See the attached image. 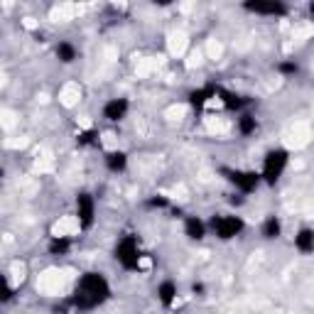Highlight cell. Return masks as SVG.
<instances>
[{"label":"cell","mask_w":314,"mask_h":314,"mask_svg":"<svg viewBox=\"0 0 314 314\" xmlns=\"http://www.w3.org/2000/svg\"><path fill=\"white\" fill-rule=\"evenodd\" d=\"M106 297H108V283L103 280V275L88 273L79 280V287H76V305L79 307L91 310V307L101 305Z\"/></svg>","instance_id":"cell-1"},{"label":"cell","mask_w":314,"mask_h":314,"mask_svg":"<svg viewBox=\"0 0 314 314\" xmlns=\"http://www.w3.org/2000/svg\"><path fill=\"white\" fill-rule=\"evenodd\" d=\"M285 165H287L285 150H273V152H268L265 165H263V177H265V182H268V184H275V182L280 179L283 170H285Z\"/></svg>","instance_id":"cell-2"},{"label":"cell","mask_w":314,"mask_h":314,"mask_svg":"<svg viewBox=\"0 0 314 314\" xmlns=\"http://www.w3.org/2000/svg\"><path fill=\"white\" fill-rule=\"evenodd\" d=\"M115 258L125 265V268H138V260H140V256H138V243H135V238L133 236H125L120 243H118V248H115Z\"/></svg>","instance_id":"cell-3"},{"label":"cell","mask_w":314,"mask_h":314,"mask_svg":"<svg viewBox=\"0 0 314 314\" xmlns=\"http://www.w3.org/2000/svg\"><path fill=\"white\" fill-rule=\"evenodd\" d=\"M214 231L221 238H233L236 233L243 231V221L238 216H219V219H214Z\"/></svg>","instance_id":"cell-4"},{"label":"cell","mask_w":314,"mask_h":314,"mask_svg":"<svg viewBox=\"0 0 314 314\" xmlns=\"http://www.w3.org/2000/svg\"><path fill=\"white\" fill-rule=\"evenodd\" d=\"M226 174H229V179L238 187V189H243V192H253L258 187V182H260V177H258L256 172H229L226 170Z\"/></svg>","instance_id":"cell-5"},{"label":"cell","mask_w":314,"mask_h":314,"mask_svg":"<svg viewBox=\"0 0 314 314\" xmlns=\"http://www.w3.org/2000/svg\"><path fill=\"white\" fill-rule=\"evenodd\" d=\"M246 7L253 10V12H263V15H283V12H285V5H283V2H275V0H270V2H265V0L246 2Z\"/></svg>","instance_id":"cell-6"},{"label":"cell","mask_w":314,"mask_h":314,"mask_svg":"<svg viewBox=\"0 0 314 314\" xmlns=\"http://www.w3.org/2000/svg\"><path fill=\"white\" fill-rule=\"evenodd\" d=\"M76 209H79V219H81V224H84V226H91V221H93V199H91L88 194H79V199H76Z\"/></svg>","instance_id":"cell-7"},{"label":"cell","mask_w":314,"mask_h":314,"mask_svg":"<svg viewBox=\"0 0 314 314\" xmlns=\"http://www.w3.org/2000/svg\"><path fill=\"white\" fill-rule=\"evenodd\" d=\"M128 111V101L125 98H115V101H108L106 103V108H103V115L108 118V120H120L123 115Z\"/></svg>","instance_id":"cell-8"},{"label":"cell","mask_w":314,"mask_h":314,"mask_svg":"<svg viewBox=\"0 0 314 314\" xmlns=\"http://www.w3.org/2000/svg\"><path fill=\"white\" fill-rule=\"evenodd\" d=\"M295 243H297V248H300L302 253H312V251H314V231L302 229L300 233H297Z\"/></svg>","instance_id":"cell-9"},{"label":"cell","mask_w":314,"mask_h":314,"mask_svg":"<svg viewBox=\"0 0 314 314\" xmlns=\"http://www.w3.org/2000/svg\"><path fill=\"white\" fill-rule=\"evenodd\" d=\"M187 236L189 238H201L204 236V224H201L199 219H187Z\"/></svg>","instance_id":"cell-10"},{"label":"cell","mask_w":314,"mask_h":314,"mask_svg":"<svg viewBox=\"0 0 314 314\" xmlns=\"http://www.w3.org/2000/svg\"><path fill=\"white\" fill-rule=\"evenodd\" d=\"M157 295H160V300H162V305H172V300H174V295H177V290L172 283H162L160 290H157Z\"/></svg>","instance_id":"cell-11"},{"label":"cell","mask_w":314,"mask_h":314,"mask_svg":"<svg viewBox=\"0 0 314 314\" xmlns=\"http://www.w3.org/2000/svg\"><path fill=\"white\" fill-rule=\"evenodd\" d=\"M106 162H108V167L113 172L125 170V155H123V152H111V155L106 157Z\"/></svg>","instance_id":"cell-12"},{"label":"cell","mask_w":314,"mask_h":314,"mask_svg":"<svg viewBox=\"0 0 314 314\" xmlns=\"http://www.w3.org/2000/svg\"><path fill=\"white\" fill-rule=\"evenodd\" d=\"M57 57L61 59V61H74V57H76V49L69 44V42H61L57 47Z\"/></svg>","instance_id":"cell-13"},{"label":"cell","mask_w":314,"mask_h":314,"mask_svg":"<svg viewBox=\"0 0 314 314\" xmlns=\"http://www.w3.org/2000/svg\"><path fill=\"white\" fill-rule=\"evenodd\" d=\"M263 236L265 238H278L280 236V221L278 219H268L265 226H263Z\"/></svg>","instance_id":"cell-14"},{"label":"cell","mask_w":314,"mask_h":314,"mask_svg":"<svg viewBox=\"0 0 314 314\" xmlns=\"http://www.w3.org/2000/svg\"><path fill=\"white\" fill-rule=\"evenodd\" d=\"M238 128H241L243 135L253 133V130H256V118H253V115H243V118L238 120Z\"/></svg>","instance_id":"cell-15"},{"label":"cell","mask_w":314,"mask_h":314,"mask_svg":"<svg viewBox=\"0 0 314 314\" xmlns=\"http://www.w3.org/2000/svg\"><path fill=\"white\" fill-rule=\"evenodd\" d=\"M211 96H214V88L194 91V93H192V103H194V106H204V103H206V98H211Z\"/></svg>","instance_id":"cell-16"},{"label":"cell","mask_w":314,"mask_h":314,"mask_svg":"<svg viewBox=\"0 0 314 314\" xmlns=\"http://www.w3.org/2000/svg\"><path fill=\"white\" fill-rule=\"evenodd\" d=\"M49 251H52V253H66V251H69V241H66V238H57V241H52Z\"/></svg>","instance_id":"cell-17"},{"label":"cell","mask_w":314,"mask_h":314,"mask_svg":"<svg viewBox=\"0 0 314 314\" xmlns=\"http://www.w3.org/2000/svg\"><path fill=\"white\" fill-rule=\"evenodd\" d=\"M221 96H224V101H226V106H229V108H238V106H243V103H246L241 96H233V93H221Z\"/></svg>","instance_id":"cell-18"},{"label":"cell","mask_w":314,"mask_h":314,"mask_svg":"<svg viewBox=\"0 0 314 314\" xmlns=\"http://www.w3.org/2000/svg\"><path fill=\"white\" fill-rule=\"evenodd\" d=\"M280 69H283V71H287V74H295V71H297V64H283Z\"/></svg>","instance_id":"cell-19"},{"label":"cell","mask_w":314,"mask_h":314,"mask_svg":"<svg viewBox=\"0 0 314 314\" xmlns=\"http://www.w3.org/2000/svg\"><path fill=\"white\" fill-rule=\"evenodd\" d=\"M165 204H167L165 199H152V206H165Z\"/></svg>","instance_id":"cell-20"}]
</instances>
